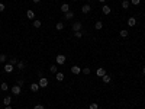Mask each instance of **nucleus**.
<instances>
[{"label":"nucleus","mask_w":145,"mask_h":109,"mask_svg":"<svg viewBox=\"0 0 145 109\" xmlns=\"http://www.w3.org/2000/svg\"><path fill=\"white\" fill-rule=\"evenodd\" d=\"M65 61H67V57H65V55H63V54H59V55H57V57H55V63H57L58 65H63Z\"/></svg>","instance_id":"nucleus-1"},{"label":"nucleus","mask_w":145,"mask_h":109,"mask_svg":"<svg viewBox=\"0 0 145 109\" xmlns=\"http://www.w3.org/2000/svg\"><path fill=\"white\" fill-rule=\"evenodd\" d=\"M10 90H12V93H13V95H16V96H18V95H20V92H22V87L16 85V86H13V87H12Z\"/></svg>","instance_id":"nucleus-2"},{"label":"nucleus","mask_w":145,"mask_h":109,"mask_svg":"<svg viewBox=\"0 0 145 109\" xmlns=\"http://www.w3.org/2000/svg\"><path fill=\"white\" fill-rule=\"evenodd\" d=\"M38 85H39L41 87H47V86H48V79H45V77H41Z\"/></svg>","instance_id":"nucleus-3"},{"label":"nucleus","mask_w":145,"mask_h":109,"mask_svg":"<svg viewBox=\"0 0 145 109\" xmlns=\"http://www.w3.org/2000/svg\"><path fill=\"white\" fill-rule=\"evenodd\" d=\"M73 31H74V32L81 31V22H74V23H73Z\"/></svg>","instance_id":"nucleus-4"},{"label":"nucleus","mask_w":145,"mask_h":109,"mask_svg":"<svg viewBox=\"0 0 145 109\" xmlns=\"http://www.w3.org/2000/svg\"><path fill=\"white\" fill-rule=\"evenodd\" d=\"M106 74V70L103 69V67H100V69H97V71H96V76H99V77H103Z\"/></svg>","instance_id":"nucleus-5"},{"label":"nucleus","mask_w":145,"mask_h":109,"mask_svg":"<svg viewBox=\"0 0 145 109\" xmlns=\"http://www.w3.org/2000/svg\"><path fill=\"white\" fill-rule=\"evenodd\" d=\"M13 69H15V67H13L10 63L4 64V71H6V73H12V71H13Z\"/></svg>","instance_id":"nucleus-6"},{"label":"nucleus","mask_w":145,"mask_h":109,"mask_svg":"<svg viewBox=\"0 0 145 109\" xmlns=\"http://www.w3.org/2000/svg\"><path fill=\"white\" fill-rule=\"evenodd\" d=\"M64 18L68 20V19H73L74 18V10H68L67 13H64Z\"/></svg>","instance_id":"nucleus-7"},{"label":"nucleus","mask_w":145,"mask_h":109,"mask_svg":"<svg viewBox=\"0 0 145 109\" xmlns=\"http://www.w3.org/2000/svg\"><path fill=\"white\" fill-rule=\"evenodd\" d=\"M3 105H4V106H10V105H12V97H10V96H6V97L3 99Z\"/></svg>","instance_id":"nucleus-8"},{"label":"nucleus","mask_w":145,"mask_h":109,"mask_svg":"<svg viewBox=\"0 0 145 109\" xmlns=\"http://www.w3.org/2000/svg\"><path fill=\"white\" fill-rule=\"evenodd\" d=\"M26 18H28V19H35V12L31 10V9H28V10H26Z\"/></svg>","instance_id":"nucleus-9"},{"label":"nucleus","mask_w":145,"mask_h":109,"mask_svg":"<svg viewBox=\"0 0 145 109\" xmlns=\"http://www.w3.org/2000/svg\"><path fill=\"white\" fill-rule=\"evenodd\" d=\"M91 10V6L90 4H83V7H81V12L83 13H89Z\"/></svg>","instance_id":"nucleus-10"},{"label":"nucleus","mask_w":145,"mask_h":109,"mask_svg":"<svg viewBox=\"0 0 145 109\" xmlns=\"http://www.w3.org/2000/svg\"><path fill=\"white\" fill-rule=\"evenodd\" d=\"M71 73H73V74H80V73H81V69H80L78 65H74V67H71Z\"/></svg>","instance_id":"nucleus-11"},{"label":"nucleus","mask_w":145,"mask_h":109,"mask_svg":"<svg viewBox=\"0 0 145 109\" xmlns=\"http://www.w3.org/2000/svg\"><path fill=\"white\" fill-rule=\"evenodd\" d=\"M102 12H103V13H105V15H109V13H110V12H112V9H110V7H109V6H107V4H105V6H103V7H102Z\"/></svg>","instance_id":"nucleus-12"},{"label":"nucleus","mask_w":145,"mask_h":109,"mask_svg":"<svg viewBox=\"0 0 145 109\" xmlns=\"http://www.w3.org/2000/svg\"><path fill=\"white\" fill-rule=\"evenodd\" d=\"M39 89H41V86L38 85V83H32V85H31V90L32 92H38Z\"/></svg>","instance_id":"nucleus-13"},{"label":"nucleus","mask_w":145,"mask_h":109,"mask_svg":"<svg viewBox=\"0 0 145 109\" xmlns=\"http://www.w3.org/2000/svg\"><path fill=\"white\" fill-rule=\"evenodd\" d=\"M136 25V19L135 18H129L128 19V26H135Z\"/></svg>","instance_id":"nucleus-14"},{"label":"nucleus","mask_w":145,"mask_h":109,"mask_svg":"<svg viewBox=\"0 0 145 109\" xmlns=\"http://www.w3.org/2000/svg\"><path fill=\"white\" fill-rule=\"evenodd\" d=\"M68 10H70V6H68L67 3H64V4H61V12H63V13H67Z\"/></svg>","instance_id":"nucleus-15"},{"label":"nucleus","mask_w":145,"mask_h":109,"mask_svg":"<svg viewBox=\"0 0 145 109\" xmlns=\"http://www.w3.org/2000/svg\"><path fill=\"white\" fill-rule=\"evenodd\" d=\"M55 79H57L58 81H63V80H64V73H57V74H55Z\"/></svg>","instance_id":"nucleus-16"},{"label":"nucleus","mask_w":145,"mask_h":109,"mask_svg":"<svg viewBox=\"0 0 145 109\" xmlns=\"http://www.w3.org/2000/svg\"><path fill=\"white\" fill-rule=\"evenodd\" d=\"M102 80H103V83H110V80H112V79H110L109 74H105V76L102 77Z\"/></svg>","instance_id":"nucleus-17"},{"label":"nucleus","mask_w":145,"mask_h":109,"mask_svg":"<svg viewBox=\"0 0 145 109\" xmlns=\"http://www.w3.org/2000/svg\"><path fill=\"white\" fill-rule=\"evenodd\" d=\"M49 71H51V73H55V74H57V73H58V67H57V64L51 65V67H49Z\"/></svg>","instance_id":"nucleus-18"},{"label":"nucleus","mask_w":145,"mask_h":109,"mask_svg":"<svg viewBox=\"0 0 145 109\" xmlns=\"http://www.w3.org/2000/svg\"><path fill=\"white\" fill-rule=\"evenodd\" d=\"M94 28H96V29H97V31H100V29H102V28H103V23H102V22H100V20H97V22H96V23H94Z\"/></svg>","instance_id":"nucleus-19"},{"label":"nucleus","mask_w":145,"mask_h":109,"mask_svg":"<svg viewBox=\"0 0 145 109\" xmlns=\"http://www.w3.org/2000/svg\"><path fill=\"white\" fill-rule=\"evenodd\" d=\"M55 28H57V31H63V29H64V23H63V22H58V23L55 25Z\"/></svg>","instance_id":"nucleus-20"},{"label":"nucleus","mask_w":145,"mask_h":109,"mask_svg":"<svg viewBox=\"0 0 145 109\" xmlns=\"http://www.w3.org/2000/svg\"><path fill=\"white\" fill-rule=\"evenodd\" d=\"M129 6H131V2H128V0H123V2H122V7H123V9H128Z\"/></svg>","instance_id":"nucleus-21"},{"label":"nucleus","mask_w":145,"mask_h":109,"mask_svg":"<svg viewBox=\"0 0 145 109\" xmlns=\"http://www.w3.org/2000/svg\"><path fill=\"white\" fill-rule=\"evenodd\" d=\"M0 89H2L3 92H6V90H9V86H7V83H2V85H0Z\"/></svg>","instance_id":"nucleus-22"},{"label":"nucleus","mask_w":145,"mask_h":109,"mask_svg":"<svg viewBox=\"0 0 145 109\" xmlns=\"http://www.w3.org/2000/svg\"><path fill=\"white\" fill-rule=\"evenodd\" d=\"M90 69H89V67H84V69H81V73H84V74H86V76H89V74H90Z\"/></svg>","instance_id":"nucleus-23"},{"label":"nucleus","mask_w":145,"mask_h":109,"mask_svg":"<svg viewBox=\"0 0 145 109\" xmlns=\"http://www.w3.org/2000/svg\"><path fill=\"white\" fill-rule=\"evenodd\" d=\"M16 65H18V69H19V70H23V69H25V61H19Z\"/></svg>","instance_id":"nucleus-24"},{"label":"nucleus","mask_w":145,"mask_h":109,"mask_svg":"<svg viewBox=\"0 0 145 109\" xmlns=\"http://www.w3.org/2000/svg\"><path fill=\"white\" fill-rule=\"evenodd\" d=\"M41 25H42V22L41 20H33V26H35V28H41Z\"/></svg>","instance_id":"nucleus-25"},{"label":"nucleus","mask_w":145,"mask_h":109,"mask_svg":"<svg viewBox=\"0 0 145 109\" xmlns=\"http://www.w3.org/2000/svg\"><path fill=\"white\" fill-rule=\"evenodd\" d=\"M9 63H10L12 65H16V64H18L19 61H18V60H16V57H13V58H10V60H9Z\"/></svg>","instance_id":"nucleus-26"},{"label":"nucleus","mask_w":145,"mask_h":109,"mask_svg":"<svg viewBox=\"0 0 145 109\" xmlns=\"http://www.w3.org/2000/svg\"><path fill=\"white\" fill-rule=\"evenodd\" d=\"M119 33H121V36H122V38H126V36H128V31H126V29H122Z\"/></svg>","instance_id":"nucleus-27"},{"label":"nucleus","mask_w":145,"mask_h":109,"mask_svg":"<svg viewBox=\"0 0 145 109\" xmlns=\"http://www.w3.org/2000/svg\"><path fill=\"white\" fill-rule=\"evenodd\" d=\"M84 35V33H83V31H78V32H74V36L75 38H81Z\"/></svg>","instance_id":"nucleus-28"},{"label":"nucleus","mask_w":145,"mask_h":109,"mask_svg":"<svg viewBox=\"0 0 145 109\" xmlns=\"http://www.w3.org/2000/svg\"><path fill=\"white\" fill-rule=\"evenodd\" d=\"M89 109H99V105H97L96 102H93V103H90V106H89Z\"/></svg>","instance_id":"nucleus-29"},{"label":"nucleus","mask_w":145,"mask_h":109,"mask_svg":"<svg viewBox=\"0 0 145 109\" xmlns=\"http://www.w3.org/2000/svg\"><path fill=\"white\" fill-rule=\"evenodd\" d=\"M6 58H7V57H6L4 54H0V63H4V61H6Z\"/></svg>","instance_id":"nucleus-30"},{"label":"nucleus","mask_w":145,"mask_h":109,"mask_svg":"<svg viewBox=\"0 0 145 109\" xmlns=\"http://www.w3.org/2000/svg\"><path fill=\"white\" fill-rule=\"evenodd\" d=\"M131 3H132L133 6H138V4L141 3V0H131Z\"/></svg>","instance_id":"nucleus-31"},{"label":"nucleus","mask_w":145,"mask_h":109,"mask_svg":"<svg viewBox=\"0 0 145 109\" xmlns=\"http://www.w3.org/2000/svg\"><path fill=\"white\" fill-rule=\"evenodd\" d=\"M23 83H25V81H23L22 79H18V86H20V87H22V86H23Z\"/></svg>","instance_id":"nucleus-32"},{"label":"nucleus","mask_w":145,"mask_h":109,"mask_svg":"<svg viewBox=\"0 0 145 109\" xmlns=\"http://www.w3.org/2000/svg\"><path fill=\"white\" fill-rule=\"evenodd\" d=\"M33 109H45V108L42 106V105H35V106H33Z\"/></svg>","instance_id":"nucleus-33"},{"label":"nucleus","mask_w":145,"mask_h":109,"mask_svg":"<svg viewBox=\"0 0 145 109\" xmlns=\"http://www.w3.org/2000/svg\"><path fill=\"white\" fill-rule=\"evenodd\" d=\"M4 9H6V7H4V4H3V3H0V12H3Z\"/></svg>","instance_id":"nucleus-34"},{"label":"nucleus","mask_w":145,"mask_h":109,"mask_svg":"<svg viewBox=\"0 0 145 109\" xmlns=\"http://www.w3.org/2000/svg\"><path fill=\"white\" fill-rule=\"evenodd\" d=\"M32 2H33V3H39V2H41V0H32Z\"/></svg>","instance_id":"nucleus-35"},{"label":"nucleus","mask_w":145,"mask_h":109,"mask_svg":"<svg viewBox=\"0 0 145 109\" xmlns=\"http://www.w3.org/2000/svg\"><path fill=\"white\" fill-rule=\"evenodd\" d=\"M3 109H12V106H4Z\"/></svg>","instance_id":"nucleus-36"},{"label":"nucleus","mask_w":145,"mask_h":109,"mask_svg":"<svg viewBox=\"0 0 145 109\" xmlns=\"http://www.w3.org/2000/svg\"><path fill=\"white\" fill-rule=\"evenodd\" d=\"M142 73H144V76H145V67H142Z\"/></svg>","instance_id":"nucleus-37"},{"label":"nucleus","mask_w":145,"mask_h":109,"mask_svg":"<svg viewBox=\"0 0 145 109\" xmlns=\"http://www.w3.org/2000/svg\"><path fill=\"white\" fill-rule=\"evenodd\" d=\"M99 2H102V3H105V2H106V0H99Z\"/></svg>","instance_id":"nucleus-38"},{"label":"nucleus","mask_w":145,"mask_h":109,"mask_svg":"<svg viewBox=\"0 0 145 109\" xmlns=\"http://www.w3.org/2000/svg\"><path fill=\"white\" fill-rule=\"evenodd\" d=\"M73 2H77V0H73Z\"/></svg>","instance_id":"nucleus-39"}]
</instances>
